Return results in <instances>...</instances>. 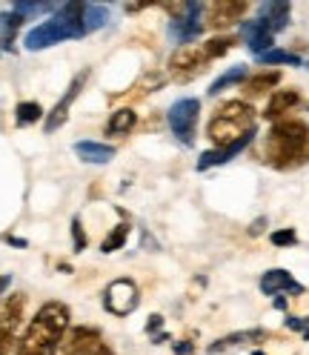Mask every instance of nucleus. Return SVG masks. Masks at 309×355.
<instances>
[{
  "label": "nucleus",
  "mask_w": 309,
  "mask_h": 355,
  "mask_svg": "<svg viewBox=\"0 0 309 355\" xmlns=\"http://www.w3.org/2000/svg\"><path fill=\"white\" fill-rule=\"evenodd\" d=\"M66 324H69V306L58 301L43 304L32 318L26 336L17 341V355H55Z\"/></svg>",
  "instance_id": "nucleus-1"
},
{
  "label": "nucleus",
  "mask_w": 309,
  "mask_h": 355,
  "mask_svg": "<svg viewBox=\"0 0 309 355\" xmlns=\"http://www.w3.org/2000/svg\"><path fill=\"white\" fill-rule=\"evenodd\" d=\"M267 161L278 169H292L309 161V126L303 121H278L267 138Z\"/></svg>",
  "instance_id": "nucleus-2"
},
{
  "label": "nucleus",
  "mask_w": 309,
  "mask_h": 355,
  "mask_svg": "<svg viewBox=\"0 0 309 355\" xmlns=\"http://www.w3.org/2000/svg\"><path fill=\"white\" fill-rule=\"evenodd\" d=\"M83 35H86V29H83V3H66L52 20L29 29L24 43H26L29 52H37V49H49V46H55V43L83 37Z\"/></svg>",
  "instance_id": "nucleus-3"
},
{
  "label": "nucleus",
  "mask_w": 309,
  "mask_h": 355,
  "mask_svg": "<svg viewBox=\"0 0 309 355\" xmlns=\"http://www.w3.org/2000/svg\"><path fill=\"white\" fill-rule=\"evenodd\" d=\"M249 132H255V112H252V106L244 103V101L224 103L206 126L209 141H215L218 146H229V144L240 141L244 135H249Z\"/></svg>",
  "instance_id": "nucleus-4"
},
{
  "label": "nucleus",
  "mask_w": 309,
  "mask_h": 355,
  "mask_svg": "<svg viewBox=\"0 0 309 355\" xmlns=\"http://www.w3.org/2000/svg\"><path fill=\"white\" fill-rule=\"evenodd\" d=\"M197 118H201V101L197 98H181L178 103H172L169 109V129L175 132V138L181 144H192L195 141V126H197Z\"/></svg>",
  "instance_id": "nucleus-5"
},
{
  "label": "nucleus",
  "mask_w": 309,
  "mask_h": 355,
  "mask_svg": "<svg viewBox=\"0 0 309 355\" xmlns=\"http://www.w3.org/2000/svg\"><path fill=\"white\" fill-rule=\"evenodd\" d=\"M106 309L112 315H129V313H135L138 304H141V295H138V286L121 278L115 284H109V290H106V298H103Z\"/></svg>",
  "instance_id": "nucleus-6"
},
{
  "label": "nucleus",
  "mask_w": 309,
  "mask_h": 355,
  "mask_svg": "<svg viewBox=\"0 0 309 355\" xmlns=\"http://www.w3.org/2000/svg\"><path fill=\"white\" fill-rule=\"evenodd\" d=\"M201 15H204V6L201 3H184V12L178 17H172V24H169V35L175 40H195L197 35H201L204 24H201Z\"/></svg>",
  "instance_id": "nucleus-7"
},
{
  "label": "nucleus",
  "mask_w": 309,
  "mask_h": 355,
  "mask_svg": "<svg viewBox=\"0 0 309 355\" xmlns=\"http://www.w3.org/2000/svg\"><path fill=\"white\" fill-rule=\"evenodd\" d=\"M86 80H89V72L75 75V80L69 83V89H66V95L58 101V106L49 112L46 123H43V129H46V135H52L55 129H60V126L66 123V118H69V109H72V103L78 101V95H80V89H83V83H86Z\"/></svg>",
  "instance_id": "nucleus-8"
},
{
  "label": "nucleus",
  "mask_w": 309,
  "mask_h": 355,
  "mask_svg": "<svg viewBox=\"0 0 309 355\" xmlns=\"http://www.w3.org/2000/svg\"><path fill=\"white\" fill-rule=\"evenodd\" d=\"M169 66L175 69V78L178 80H192L195 75H201L206 69V58L201 49H192V46H184L172 55Z\"/></svg>",
  "instance_id": "nucleus-9"
},
{
  "label": "nucleus",
  "mask_w": 309,
  "mask_h": 355,
  "mask_svg": "<svg viewBox=\"0 0 309 355\" xmlns=\"http://www.w3.org/2000/svg\"><path fill=\"white\" fill-rule=\"evenodd\" d=\"M247 9L249 6L244 3V0H218V3L209 6V26H215V29L232 26L247 15Z\"/></svg>",
  "instance_id": "nucleus-10"
},
{
  "label": "nucleus",
  "mask_w": 309,
  "mask_h": 355,
  "mask_svg": "<svg viewBox=\"0 0 309 355\" xmlns=\"http://www.w3.org/2000/svg\"><path fill=\"white\" fill-rule=\"evenodd\" d=\"M261 293L263 295H283V293L303 295V284H298L286 270H270L261 275Z\"/></svg>",
  "instance_id": "nucleus-11"
},
{
  "label": "nucleus",
  "mask_w": 309,
  "mask_h": 355,
  "mask_svg": "<svg viewBox=\"0 0 309 355\" xmlns=\"http://www.w3.org/2000/svg\"><path fill=\"white\" fill-rule=\"evenodd\" d=\"M252 135L255 132H249V135H244L240 141H235V144H229V146H218V149H209V152H204L201 158H197V169H212V166H220V164H227V161H232L235 155L240 152V149H247L249 146V141H252Z\"/></svg>",
  "instance_id": "nucleus-12"
},
{
  "label": "nucleus",
  "mask_w": 309,
  "mask_h": 355,
  "mask_svg": "<svg viewBox=\"0 0 309 355\" xmlns=\"http://www.w3.org/2000/svg\"><path fill=\"white\" fill-rule=\"evenodd\" d=\"M244 40H247V46H249V52H255L258 58L261 55H267L270 49H272V40H275V35L261 24V20H249V24H244Z\"/></svg>",
  "instance_id": "nucleus-13"
},
{
  "label": "nucleus",
  "mask_w": 309,
  "mask_h": 355,
  "mask_svg": "<svg viewBox=\"0 0 309 355\" xmlns=\"http://www.w3.org/2000/svg\"><path fill=\"white\" fill-rule=\"evenodd\" d=\"M261 338H267V332H263V329H240V332H232V336H227V338H220V341L209 344L206 352H209V355H220V352L238 349V347L252 344V341H261Z\"/></svg>",
  "instance_id": "nucleus-14"
},
{
  "label": "nucleus",
  "mask_w": 309,
  "mask_h": 355,
  "mask_svg": "<svg viewBox=\"0 0 309 355\" xmlns=\"http://www.w3.org/2000/svg\"><path fill=\"white\" fill-rule=\"evenodd\" d=\"M290 9H292V6H290V3H283V0H281V3H263L258 20L275 35V32L286 29V24H290Z\"/></svg>",
  "instance_id": "nucleus-15"
},
{
  "label": "nucleus",
  "mask_w": 309,
  "mask_h": 355,
  "mask_svg": "<svg viewBox=\"0 0 309 355\" xmlns=\"http://www.w3.org/2000/svg\"><path fill=\"white\" fill-rule=\"evenodd\" d=\"M75 152H78V158L86 161V164H109L115 158V149L106 146V144H98V141H78Z\"/></svg>",
  "instance_id": "nucleus-16"
},
{
  "label": "nucleus",
  "mask_w": 309,
  "mask_h": 355,
  "mask_svg": "<svg viewBox=\"0 0 309 355\" xmlns=\"http://www.w3.org/2000/svg\"><path fill=\"white\" fill-rule=\"evenodd\" d=\"M301 103V95L295 92V89H278V92L270 98V106H267V115L270 121H275V118H281L283 112H292V109Z\"/></svg>",
  "instance_id": "nucleus-17"
},
{
  "label": "nucleus",
  "mask_w": 309,
  "mask_h": 355,
  "mask_svg": "<svg viewBox=\"0 0 309 355\" xmlns=\"http://www.w3.org/2000/svg\"><path fill=\"white\" fill-rule=\"evenodd\" d=\"M24 304H26V298L20 295V293H15V295H9L3 301V306H0V329L15 332L20 315H24Z\"/></svg>",
  "instance_id": "nucleus-18"
},
{
  "label": "nucleus",
  "mask_w": 309,
  "mask_h": 355,
  "mask_svg": "<svg viewBox=\"0 0 309 355\" xmlns=\"http://www.w3.org/2000/svg\"><path fill=\"white\" fill-rule=\"evenodd\" d=\"M281 83V72H261L255 78H247L244 83V95L247 98H261V95H267L272 86Z\"/></svg>",
  "instance_id": "nucleus-19"
},
{
  "label": "nucleus",
  "mask_w": 309,
  "mask_h": 355,
  "mask_svg": "<svg viewBox=\"0 0 309 355\" xmlns=\"http://www.w3.org/2000/svg\"><path fill=\"white\" fill-rule=\"evenodd\" d=\"M138 115L132 112V109H118V112H112V118L106 121V135H126V132L135 126Z\"/></svg>",
  "instance_id": "nucleus-20"
},
{
  "label": "nucleus",
  "mask_w": 309,
  "mask_h": 355,
  "mask_svg": "<svg viewBox=\"0 0 309 355\" xmlns=\"http://www.w3.org/2000/svg\"><path fill=\"white\" fill-rule=\"evenodd\" d=\"M24 24V17L17 12H9V15H0V49H12V40Z\"/></svg>",
  "instance_id": "nucleus-21"
},
{
  "label": "nucleus",
  "mask_w": 309,
  "mask_h": 355,
  "mask_svg": "<svg viewBox=\"0 0 309 355\" xmlns=\"http://www.w3.org/2000/svg\"><path fill=\"white\" fill-rule=\"evenodd\" d=\"M235 83H247V66H232L229 72H224V75H220V78L209 86V95H220L224 89H229V86H235Z\"/></svg>",
  "instance_id": "nucleus-22"
},
{
  "label": "nucleus",
  "mask_w": 309,
  "mask_h": 355,
  "mask_svg": "<svg viewBox=\"0 0 309 355\" xmlns=\"http://www.w3.org/2000/svg\"><path fill=\"white\" fill-rule=\"evenodd\" d=\"M40 118H43V109H40V103H35V101H24V103L15 106V123H17V126H32V123H37Z\"/></svg>",
  "instance_id": "nucleus-23"
},
{
  "label": "nucleus",
  "mask_w": 309,
  "mask_h": 355,
  "mask_svg": "<svg viewBox=\"0 0 309 355\" xmlns=\"http://www.w3.org/2000/svg\"><path fill=\"white\" fill-rule=\"evenodd\" d=\"M106 20H109V12H106L103 6L83 3V29H86V35L95 32V29H100V26L106 24Z\"/></svg>",
  "instance_id": "nucleus-24"
},
{
  "label": "nucleus",
  "mask_w": 309,
  "mask_h": 355,
  "mask_svg": "<svg viewBox=\"0 0 309 355\" xmlns=\"http://www.w3.org/2000/svg\"><path fill=\"white\" fill-rule=\"evenodd\" d=\"M126 238H129V227L126 224H118L112 232H109L106 238H103V243H100V252H118L121 247H123V243H126Z\"/></svg>",
  "instance_id": "nucleus-25"
},
{
  "label": "nucleus",
  "mask_w": 309,
  "mask_h": 355,
  "mask_svg": "<svg viewBox=\"0 0 309 355\" xmlns=\"http://www.w3.org/2000/svg\"><path fill=\"white\" fill-rule=\"evenodd\" d=\"M232 43H235L232 37H212L209 43H204L201 52H204L206 60H215V58H224V55L232 49Z\"/></svg>",
  "instance_id": "nucleus-26"
},
{
  "label": "nucleus",
  "mask_w": 309,
  "mask_h": 355,
  "mask_svg": "<svg viewBox=\"0 0 309 355\" xmlns=\"http://www.w3.org/2000/svg\"><path fill=\"white\" fill-rule=\"evenodd\" d=\"M261 63H270V66H278V63H290V66H301V58L292 55V52H283V49H270L267 55L258 58Z\"/></svg>",
  "instance_id": "nucleus-27"
},
{
  "label": "nucleus",
  "mask_w": 309,
  "mask_h": 355,
  "mask_svg": "<svg viewBox=\"0 0 309 355\" xmlns=\"http://www.w3.org/2000/svg\"><path fill=\"white\" fill-rule=\"evenodd\" d=\"M55 6L52 3H15V9L12 12H17L20 17H29V15H40V12H52Z\"/></svg>",
  "instance_id": "nucleus-28"
},
{
  "label": "nucleus",
  "mask_w": 309,
  "mask_h": 355,
  "mask_svg": "<svg viewBox=\"0 0 309 355\" xmlns=\"http://www.w3.org/2000/svg\"><path fill=\"white\" fill-rule=\"evenodd\" d=\"M272 243L275 247H295L298 243V232L290 227V230H278V232H272Z\"/></svg>",
  "instance_id": "nucleus-29"
},
{
  "label": "nucleus",
  "mask_w": 309,
  "mask_h": 355,
  "mask_svg": "<svg viewBox=\"0 0 309 355\" xmlns=\"http://www.w3.org/2000/svg\"><path fill=\"white\" fill-rule=\"evenodd\" d=\"M72 235H75V250H86V235L80 230V218H72Z\"/></svg>",
  "instance_id": "nucleus-30"
},
{
  "label": "nucleus",
  "mask_w": 309,
  "mask_h": 355,
  "mask_svg": "<svg viewBox=\"0 0 309 355\" xmlns=\"http://www.w3.org/2000/svg\"><path fill=\"white\" fill-rule=\"evenodd\" d=\"M12 341H15V332L0 329V355H6V352L12 349Z\"/></svg>",
  "instance_id": "nucleus-31"
},
{
  "label": "nucleus",
  "mask_w": 309,
  "mask_h": 355,
  "mask_svg": "<svg viewBox=\"0 0 309 355\" xmlns=\"http://www.w3.org/2000/svg\"><path fill=\"white\" fill-rule=\"evenodd\" d=\"M286 327L298 329V332H306V329H309V318H295V315H290V318H286Z\"/></svg>",
  "instance_id": "nucleus-32"
},
{
  "label": "nucleus",
  "mask_w": 309,
  "mask_h": 355,
  "mask_svg": "<svg viewBox=\"0 0 309 355\" xmlns=\"http://www.w3.org/2000/svg\"><path fill=\"white\" fill-rule=\"evenodd\" d=\"M172 349H175V355H192L195 352V344L192 341H178Z\"/></svg>",
  "instance_id": "nucleus-33"
},
{
  "label": "nucleus",
  "mask_w": 309,
  "mask_h": 355,
  "mask_svg": "<svg viewBox=\"0 0 309 355\" xmlns=\"http://www.w3.org/2000/svg\"><path fill=\"white\" fill-rule=\"evenodd\" d=\"M164 327V318L161 315H152V321L146 324V332H154V329H161Z\"/></svg>",
  "instance_id": "nucleus-34"
},
{
  "label": "nucleus",
  "mask_w": 309,
  "mask_h": 355,
  "mask_svg": "<svg viewBox=\"0 0 309 355\" xmlns=\"http://www.w3.org/2000/svg\"><path fill=\"white\" fill-rule=\"evenodd\" d=\"M263 224H267V218H258L255 224L249 227V235H261V232H263Z\"/></svg>",
  "instance_id": "nucleus-35"
},
{
  "label": "nucleus",
  "mask_w": 309,
  "mask_h": 355,
  "mask_svg": "<svg viewBox=\"0 0 309 355\" xmlns=\"http://www.w3.org/2000/svg\"><path fill=\"white\" fill-rule=\"evenodd\" d=\"M303 338H306V341H309V329H306V332H303Z\"/></svg>",
  "instance_id": "nucleus-36"
},
{
  "label": "nucleus",
  "mask_w": 309,
  "mask_h": 355,
  "mask_svg": "<svg viewBox=\"0 0 309 355\" xmlns=\"http://www.w3.org/2000/svg\"><path fill=\"white\" fill-rule=\"evenodd\" d=\"M252 355H263V352H252Z\"/></svg>",
  "instance_id": "nucleus-37"
}]
</instances>
